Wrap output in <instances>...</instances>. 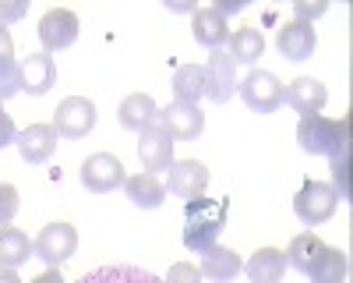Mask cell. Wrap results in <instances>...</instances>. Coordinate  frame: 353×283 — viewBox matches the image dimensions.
<instances>
[{"instance_id": "cell-1", "label": "cell", "mask_w": 353, "mask_h": 283, "mask_svg": "<svg viewBox=\"0 0 353 283\" xmlns=\"http://www.w3.org/2000/svg\"><path fill=\"white\" fill-rule=\"evenodd\" d=\"M230 219V202L226 198H191L184 206V248L188 251H209L223 226Z\"/></svg>"}, {"instance_id": "cell-2", "label": "cell", "mask_w": 353, "mask_h": 283, "mask_svg": "<svg viewBox=\"0 0 353 283\" xmlns=\"http://www.w3.org/2000/svg\"><path fill=\"white\" fill-rule=\"evenodd\" d=\"M297 142L301 149L311 156H346L350 153V124L346 121H329L321 113H311V117H301L297 124Z\"/></svg>"}, {"instance_id": "cell-3", "label": "cell", "mask_w": 353, "mask_h": 283, "mask_svg": "<svg viewBox=\"0 0 353 283\" xmlns=\"http://www.w3.org/2000/svg\"><path fill=\"white\" fill-rule=\"evenodd\" d=\"M32 251H36V259H43L50 269H61L71 255L78 251V234H74V226L71 223H46L39 237L32 241Z\"/></svg>"}, {"instance_id": "cell-4", "label": "cell", "mask_w": 353, "mask_h": 283, "mask_svg": "<svg viewBox=\"0 0 353 283\" xmlns=\"http://www.w3.org/2000/svg\"><path fill=\"white\" fill-rule=\"evenodd\" d=\"M237 92L244 96L248 110H254V113H276L286 96L283 81L269 71H251L244 81H237Z\"/></svg>"}, {"instance_id": "cell-5", "label": "cell", "mask_w": 353, "mask_h": 283, "mask_svg": "<svg viewBox=\"0 0 353 283\" xmlns=\"http://www.w3.org/2000/svg\"><path fill=\"white\" fill-rule=\"evenodd\" d=\"M336 191L329 184H321V181H304L297 198H293V213H297L301 223L307 226H318V223H325L332 213H336Z\"/></svg>"}, {"instance_id": "cell-6", "label": "cell", "mask_w": 353, "mask_h": 283, "mask_svg": "<svg viewBox=\"0 0 353 283\" xmlns=\"http://www.w3.org/2000/svg\"><path fill=\"white\" fill-rule=\"evenodd\" d=\"M96 128V103L85 96H68L53 113V131L64 138H85Z\"/></svg>"}, {"instance_id": "cell-7", "label": "cell", "mask_w": 353, "mask_h": 283, "mask_svg": "<svg viewBox=\"0 0 353 283\" xmlns=\"http://www.w3.org/2000/svg\"><path fill=\"white\" fill-rule=\"evenodd\" d=\"M201 71H205V99L226 103L237 92V64H233V57L226 50H212Z\"/></svg>"}, {"instance_id": "cell-8", "label": "cell", "mask_w": 353, "mask_h": 283, "mask_svg": "<svg viewBox=\"0 0 353 283\" xmlns=\"http://www.w3.org/2000/svg\"><path fill=\"white\" fill-rule=\"evenodd\" d=\"M128 174H124V163L117 159L113 153H96L81 163V184L96 195H106L113 188H124Z\"/></svg>"}, {"instance_id": "cell-9", "label": "cell", "mask_w": 353, "mask_h": 283, "mask_svg": "<svg viewBox=\"0 0 353 283\" xmlns=\"http://www.w3.org/2000/svg\"><path fill=\"white\" fill-rule=\"evenodd\" d=\"M39 39L46 46V53H57V50H68L74 39H78V14L68 11V8H53L39 18Z\"/></svg>"}, {"instance_id": "cell-10", "label": "cell", "mask_w": 353, "mask_h": 283, "mask_svg": "<svg viewBox=\"0 0 353 283\" xmlns=\"http://www.w3.org/2000/svg\"><path fill=\"white\" fill-rule=\"evenodd\" d=\"M141 138H138V159H141V166L145 170H170V163H173V138L166 135V128H163V121L156 117L145 131H138Z\"/></svg>"}, {"instance_id": "cell-11", "label": "cell", "mask_w": 353, "mask_h": 283, "mask_svg": "<svg viewBox=\"0 0 353 283\" xmlns=\"http://www.w3.org/2000/svg\"><path fill=\"white\" fill-rule=\"evenodd\" d=\"M209 188V166L198 159H173L170 163V195L176 198H201Z\"/></svg>"}, {"instance_id": "cell-12", "label": "cell", "mask_w": 353, "mask_h": 283, "mask_svg": "<svg viewBox=\"0 0 353 283\" xmlns=\"http://www.w3.org/2000/svg\"><path fill=\"white\" fill-rule=\"evenodd\" d=\"M159 121H163V128H166L170 138L191 142V138H198L201 128H205V113H201L198 106H191V103H176V99H173L170 106L159 110Z\"/></svg>"}, {"instance_id": "cell-13", "label": "cell", "mask_w": 353, "mask_h": 283, "mask_svg": "<svg viewBox=\"0 0 353 283\" xmlns=\"http://www.w3.org/2000/svg\"><path fill=\"white\" fill-rule=\"evenodd\" d=\"M57 138L61 135L53 131V124H28L25 131H18L14 146H18L25 163H46L57 153Z\"/></svg>"}, {"instance_id": "cell-14", "label": "cell", "mask_w": 353, "mask_h": 283, "mask_svg": "<svg viewBox=\"0 0 353 283\" xmlns=\"http://www.w3.org/2000/svg\"><path fill=\"white\" fill-rule=\"evenodd\" d=\"M53 81H57V64H53V57L46 50L28 53L21 61V92L43 96V92L53 89Z\"/></svg>"}, {"instance_id": "cell-15", "label": "cell", "mask_w": 353, "mask_h": 283, "mask_svg": "<svg viewBox=\"0 0 353 283\" xmlns=\"http://www.w3.org/2000/svg\"><path fill=\"white\" fill-rule=\"evenodd\" d=\"M283 103H290L301 117H311V113H321V106L329 103V89L318 78H297V81L286 85Z\"/></svg>"}, {"instance_id": "cell-16", "label": "cell", "mask_w": 353, "mask_h": 283, "mask_svg": "<svg viewBox=\"0 0 353 283\" xmlns=\"http://www.w3.org/2000/svg\"><path fill=\"white\" fill-rule=\"evenodd\" d=\"M276 46L286 61H307L318 46V36H314V25H304V21H286L276 36Z\"/></svg>"}, {"instance_id": "cell-17", "label": "cell", "mask_w": 353, "mask_h": 283, "mask_svg": "<svg viewBox=\"0 0 353 283\" xmlns=\"http://www.w3.org/2000/svg\"><path fill=\"white\" fill-rule=\"evenodd\" d=\"M241 269H244V262H241V255L233 251V248L212 244L209 251H201V276H209L212 283H230V280H237Z\"/></svg>"}, {"instance_id": "cell-18", "label": "cell", "mask_w": 353, "mask_h": 283, "mask_svg": "<svg viewBox=\"0 0 353 283\" xmlns=\"http://www.w3.org/2000/svg\"><path fill=\"white\" fill-rule=\"evenodd\" d=\"M286 269H290L286 266V255L279 248H258L251 259H248V266H244V273H248L251 283H283Z\"/></svg>"}, {"instance_id": "cell-19", "label": "cell", "mask_w": 353, "mask_h": 283, "mask_svg": "<svg viewBox=\"0 0 353 283\" xmlns=\"http://www.w3.org/2000/svg\"><path fill=\"white\" fill-rule=\"evenodd\" d=\"M191 32H194V39L201 46L223 50V43L230 39V25H226V18L216 8H198L194 18H191Z\"/></svg>"}, {"instance_id": "cell-20", "label": "cell", "mask_w": 353, "mask_h": 283, "mask_svg": "<svg viewBox=\"0 0 353 283\" xmlns=\"http://www.w3.org/2000/svg\"><path fill=\"white\" fill-rule=\"evenodd\" d=\"M21 92V64L14 61V43L11 32L0 25V103Z\"/></svg>"}, {"instance_id": "cell-21", "label": "cell", "mask_w": 353, "mask_h": 283, "mask_svg": "<svg viewBox=\"0 0 353 283\" xmlns=\"http://www.w3.org/2000/svg\"><path fill=\"white\" fill-rule=\"evenodd\" d=\"M156 117H159V106L152 103V96H145V92L128 96L121 103V110H117V121H121V128H128V131H145Z\"/></svg>"}, {"instance_id": "cell-22", "label": "cell", "mask_w": 353, "mask_h": 283, "mask_svg": "<svg viewBox=\"0 0 353 283\" xmlns=\"http://www.w3.org/2000/svg\"><path fill=\"white\" fill-rule=\"evenodd\" d=\"M346 269H350V262H346V255L339 251V248H321L318 251V259L307 266V280L311 283H343L346 280Z\"/></svg>"}, {"instance_id": "cell-23", "label": "cell", "mask_w": 353, "mask_h": 283, "mask_svg": "<svg viewBox=\"0 0 353 283\" xmlns=\"http://www.w3.org/2000/svg\"><path fill=\"white\" fill-rule=\"evenodd\" d=\"M226 53L233 57V64H254L258 57L265 53V36H261V28L248 25V28H237V32H230V39H226Z\"/></svg>"}, {"instance_id": "cell-24", "label": "cell", "mask_w": 353, "mask_h": 283, "mask_svg": "<svg viewBox=\"0 0 353 283\" xmlns=\"http://www.w3.org/2000/svg\"><path fill=\"white\" fill-rule=\"evenodd\" d=\"M32 255L36 251H32V241H28L25 231H18V226H4V231H0V266L4 269L25 266Z\"/></svg>"}, {"instance_id": "cell-25", "label": "cell", "mask_w": 353, "mask_h": 283, "mask_svg": "<svg viewBox=\"0 0 353 283\" xmlns=\"http://www.w3.org/2000/svg\"><path fill=\"white\" fill-rule=\"evenodd\" d=\"M124 191H128V198L138 209H159L166 202V188L156 181V174H134V177H128Z\"/></svg>"}, {"instance_id": "cell-26", "label": "cell", "mask_w": 353, "mask_h": 283, "mask_svg": "<svg viewBox=\"0 0 353 283\" xmlns=\"http://www.w3.org/2000/svg\"><path fill=\"white\" fill-rule=\"evenodd\" d=\"M78 283H163V280L141 266H99L85 273Z\"/></svg>"}, {"instance_id": "cell-27", "label": "cell", "mask_w": 353, "mask_h": 283, "mask_svg": "<svg viewBox=\"0 0 353 283\" xmlns=\"http://www.w3.org/2000/svg\"><path fill=\"white\" fill-rule=\"evenodd\" d=\"M173 96H176V103L198 106V99L205 96V71L198 64H181L173 71Z\"/></svg>"}, {"instance_id": "cell-28", "label": "cell", "mask_w": 353, "mask_h": 283, "mask_svg": "<svg viewBox=\"0 0 353 283\" xmlns=\"http://www.w3.org/2000/svg\"><path fill=\"white\" fill-rule=\"evenodd\" d=\"M321 248H325V244H321L311 231H307V234H297V237L290 241V248L283 251V255H286V266H293V269L307 273V266L318 259V251H321Z\"/></svg>"}, {"instance_id": "cell-29", "label": "cell", "mask_w": 353, "mask_h": 283, "mask_svg": "<svg viewBox=\"0 0 353 283\" xmlns=\"http://www.w3.org/2000/svg\"><path fill=\"white\" fill-rule=\"evenodd\" d=\"M329 170H332V184H329V188L336 191V198L343 202V198H350V184H346V170H350V159H346V156H336Z\"/></svg>"}, {"instance_id": "cell-30", "label": "cell", "mask_w": 353, "mask_h": 283, "mask_svg": "<svg viewBox=\"0 0 353 283\" xmlns=\"http://www.w3.org/2000/svg\"><path fill=\"white\" fill-rule=\"evenodd\" d=\"M18 213V188L14 184H0V226H8Z\"/></svg>"}, {"instance_id": "cell-31", "label": "cell", "mask_w": 353, "mask_h": 283, "mask_svg": "<svg viewBox=\"0 0 353 283\" xmlns=\"http://www.w3.org/2000/svg\"><path fill=\"white\" fill-rule=\"evenodd\" d=\"M163 283H201V273L191 262H176V266H170V276Z\"/></svg>"}, {"instance_id": "cell-32", "label": "cell", "mask_w": 353, "mask_h": 283, "mask_svg": "<svg viewBox=\"0 0 353 283\" xmlns=\"http://www.w3.org/2000/svg\"><path fill=\"white\" fill-rule=\"evenodd\" d=\"M293 21H304V25H311L318 14H325V4H307V0H297V4H293Z\"/></svg>"}, {"instance_id": "cell-33", "label": "cell", "mask_w": 353, "mask_h": 283, "mask_svg": "<svg viewBox=\"0 0 353 283\" xmlns=\"http://www.w3.org/2000/svg\"><path fill=\"white\" fill-rule=\"evenodd\" d=\"M14 138H18L14 121H11V113H4V103H0V149H4V146H14Z\"/></svg>"}, {"instance_id": "cell-34", "label": "cell", "mask_w": 353, "mask_h": 283, "mask_svg": "<svg viewBox=\"0 0 353 283\" xmlns=\"http://www.w3.org/2000/svg\"><path fill=\"white\" fill-rule=\"evenodd\" d=\"M25 11H28V4H4V0H0V25H4V21H18Z\"/></svg>"}, {"instance_id": "cell-35", "label": "cell", "mask_w": 353, "mask_h": 283, "mask_svg": "<svg viewBox=\"0 0 353 283\" xmlns=\"http://www.w3.org/2000/svg\"><path fill=\"white\" fill-rule=\"evenodd\" d=\"M32 283H64V276H61V269H46V273H39Z\"/></svg>"}, {"instance_id": "cell-36", "label": "cell", "mask_w": 353, "mask_h": 283, "mask_svg": "<svg viewBox=\"0 0 353 283\" xmlns=\"http://www.w3.org/2000/svg\"><path fill=\"white\" fill-rule=\"evenodd\" d=\"M0 283H21V276H18L14 269H4V266H0Z\"/></svg>"}]
</instances>
